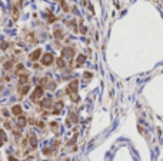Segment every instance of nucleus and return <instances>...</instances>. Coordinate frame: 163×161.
<instances>
[{
  "label": "nucleus",
  "mask_w": 163,
  "mask_h": 161,
  "mask_svg": "<svg viewBox=\"0 0 163 161\" xmlns=\"http://www.w3.org/2000/svg\"><path fill=\"white\" fill-rule=\"evenodd\" d=\"M30 141H32V147H36V138L32 137V138H30Z\"/></svg>",
  "instance_id": "f8f14e48"
},
{
  "label": "nucleus",
  "mask_w": 163,
  "mask_h": 161,
  "mask_svg": "<svg viewBox=\"0 0 163 161\" xmlns=\"http://www.w3.org/2000/svg\"><path fill=\"white\" fill-rule=\"evenodd\" d=\"M40 53H41V52L37 49L35 53H32V54H30V58H32V60H37V58H39V56H40Z\"/></svg>",
  "instance_id": "423d86ee"
},
{
  "label": "nucleus",
  "mask_w": 163,
  "mask_h": 161,
  "mask_svg": "<svg viewBox=\"0 0 163 161\" xmlns=\"http://www.w3.org/2000/svg\"><path fill=\"white\" fill-rule=\"evenodd\" d=\"M27 91H29V87H27V86H24V87H23V90H22V94H26Z\"/></svg>",
  "instance_id": "9b49d317"
},
{
  "label": "nucleus",
  "mask_w": 163,
  "mask_h": 161,
  "mask_svg": "<svg viewBox=\"0 0 163 161\" xmlns=\"http://www.w3.org/2000/svg\"><path fill=\"white\" fill-rule=\"evenodd\" d=\"M84 60H86V57L82 54V56H79V57H77V60H76V64H77V66H82V64L84 63Z\"/></svg>",
  "instance_id": "0eeeda50"
},
{
  "label": "nucleus",
  "mask_w": 163,
  "mask_h": 161,
  "mask_svg": "<svg viewBox=\"0 0 163 161\" xmlns=\"http://www.w3.org/2000/svg\"><path fill=\"white\" fill-rule=\"evenodd\" d=\"M13 114H16V115H19L20 114V113H22V107H20V106H14V107H13Z\"/></svg>",
  "instance_id": "6e6552de"
},
{
  "label": "nucleus",
  "mask_w": 163,
  "mask_h": 161,
  "mask_svg": "<svg viewBox=\"0 0 163 161\" xmlns=\"http://www.w3.org/2000/svg\"><path fill=\"white\" fill-rule=\"evenodd\" d=\"M43 96V88L41 87H37L33 93V96H32V100H37V98H40Z\"/></svg>",
  "instance_id": "f03ea898"
},
{
  "label": "nucleus",
  "mask_w": 163,
  "mask_h": 161,
  "mask_svg": "<svg viewBox=\"0 0 163 161\" xmlns=\"http://www.w3.org/2000/svg\"><path fill=\"white\" fill-rule=\"evenodd\" d=\"M57 66H59V67H63V66H64L63 58H59V60H57Z\"/></svg>",
  "instance_id": "9d476101"
},
{
  "label": "nucleus",
  "mask_w": 163,
  "mask_h": 161,
  "mask_svg": "<svg viewBox=\"0 0 163 161\" xmlns=\"http://www.w3.org/2000/svg\"><path fill=\"white\" fill-rule=\"evenodd\" d=\"M62 108H63V103H62V101H59V103H57V106L54 107V111H53V113H54V114H59Z\"/></svg>",
  "instance_id": "39448f33"
},
{
  "label": "nucleus",
  "mask_w": 163,
  "mask_h": 161,
  "mask_svg": "<svg viewBox=\"0 0 163 161\" xmlns=\"http://www.w3.org/2000/svg\"><path fill=\"white\" fill-rule=\"evenodd\" d=\"M77 86H79V81H77V80H73V81L69 84V87H67V93H69V94H73V93H76V90H77Z\"/></svg>",
  "instance_id": "f257e3e1"
},
{
  "label": "nucleus",
  "mask_w": 163,
  "mask_h": 161,
  "mask_svg": "<svg viewBox=\"0 0 163 161\" xmlns=\"http://www.w3.org/2000/svg\"><path fill=\"white\" fill-rule=\"evenodd\" d=\"M9 161H17V160H16L14 157H9Z\"/></svg>",
  "instance_id": "ddd939ff"
},
{
  "label": "nucleus",
  "mask_w": 163,
  "mask_h": 161,
  "mask_svg": "<svg viewBox=\"0 0 163 161\" xmlns=\"http://www.w3.org/2000/svg\"><path fill=\"white\" fill-rule=\"evenodd\" d=\"M52 61H53V56H52V54H44V57L41 58V63L44 64V66L52 64Z\"/></svg>",
  "instance_id": "7ed1b4c3"
},
{
  "label": "nucleus",
  "mask_w": 163,
  "mask_h": 161,
  "mask_svg": "<svg viewBox=\"0 0 163 161\" xmlns=\"http://www.w3.org/2000/svg\"><path fill=\"white\" fill-rule=\"evenodd\" d=\"M17 124H19V127H24V126H26V118H24V117H22V118H19Z\"/></svg>",
  "instance_id": "1a4fd4ad"
},
{
  "label": "nucleus",
  "mask_w": 163,
  "mask_h": 161,
  "mask_svg": "<svg viewBox=\"0 0 163 161\" xmlns=\"http://www.w3.org/2000/svg\"><path fill=\"white\" fill-rule=\"evenodd\" d=\"M73 53H75L73 52V49H70V47L69 49H64L63 50V57L64 58H70L72 56H73Z\"/></svg>",
  "instance_id": "20e7f679"
}]
</instances>
